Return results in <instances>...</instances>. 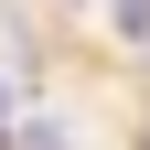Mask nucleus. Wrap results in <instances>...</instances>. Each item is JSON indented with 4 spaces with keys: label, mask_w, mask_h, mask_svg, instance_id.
Masks as SVG:
<instances>
[{
    "label": "nucleus",
    "mask_w": 150,
    "mask_h": 150,
    "mask_svg": "<svg viewBox=\"0 0 150 150\" xmlns=\"http://www.w3.org/2000/svg\"><path fill=\"white\" fill-rule=\"evenodd\" d=\"M0 139H11V86H0Z\"/></svg>",
    "instance_id": "obj_1"
}]
</instances>
